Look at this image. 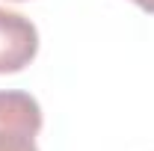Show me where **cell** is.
I'll return each mask as SVG.
<instances>
[{
    "instance_id": "4",
    "label": "cell",
    "mask_w": 154,
    "mask_h": 151,
    "mask_svg": "<svg viewBox=\"0 0 154 151\" xmlns=\"http://www.w3.org/2000/svg\"><path fill=\"white\" fill-rule=\"evenodd\" d=\"M15 3H18V0H15Z\"/></svg>"
},
{
    "instance_id": "1",
    "label": "cell",
    "mask_w": 154,
    "mask_h": 151,
    "mask_svg": "<svg viewBox=\"0 0 154 151\" xmlns=\"http://www.w3.org/2000/svg\"><path fill=\"white\" fill-rule=\"evenodd\" d=\"M42 107L30 92L0 89V151H38Z\"/></svg>"
},
{
    "instance_id": "3",
    "label": "cell",
    "mask_w": 154,
    "mask_h": 151,
    "mask_svg": "<svg viewBox=\"0 0 154 151\" xmlns=\"http://www.w3.org/2000/svg\"><path fill=\"white\" fill-rule=\"evenodd\" d=\"M131 3H136L142 12H148V15H154V0H131Z\"/></svg>"
},
{
    "instance_id": "2",
    "label": "cell",
    "mask_w": 154,
    "mask_h": 151,
    "mask_svg": "<svg viewBox=\"0 0 154 151\" xmlns=\"http://www.w3.org/2000/svg\"><path fill=\"white\" fill-rule=\"evenodd\" d=\"M38 54V30L30 18L0 6V74L24 71Z\"/></svg>"
}]
</instances>
